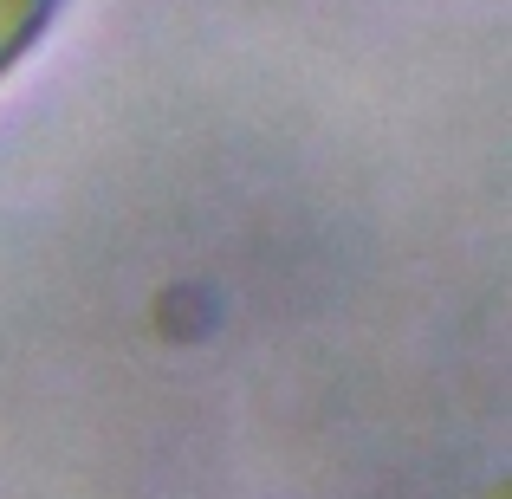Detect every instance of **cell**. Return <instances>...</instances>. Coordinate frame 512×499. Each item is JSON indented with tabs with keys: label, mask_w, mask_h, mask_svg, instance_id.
<instances>
[{
	"label": "cell",
	"mask_w": 512,
	"mask_h": 499,
	"mask_svg": "<svg viewBox=\"0 0 512 499\" xmlns=\"http://www.w3.org/2000/svg\"><path fill=\"white\" fill-rule=\"evenodd\" d=\"M59 13H65V0H0V85L46 46Z\"/></svg>",
	"instance_id": "cell-1"
}]
</instances>
